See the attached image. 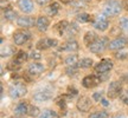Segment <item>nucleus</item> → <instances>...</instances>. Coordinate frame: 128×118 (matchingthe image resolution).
Listing matches in <instances>:
<instances>
[{"label": "nucleus", "instance_id": "1", "mask_svg": "<svg viewBox=\"0 0 128 118\" xmlns=\"http://www.w3.org/2000/svg\"><path fill=\"white\" fill-rule=\"evenodd\" d=\"M122 8L124 6L118 0H108L103 6V13L107 17H115V15H119Z\"/></svg>", "mask_w": 128, "mask_h": 118}, {"label": "nucleus", "instance_id": "2", "mask_svg": "<svg viewBox=\"0 0 128 118\" xmlns=\"http://www.w3.org/2000/svg\"><path fill=\"white\" fill-rule=\"evenodd\" d=\"M26 93H28V89H26V86L24 85L23 83H16L13 85H11V87L8 89V95L13 99L22 98Z\"/></svg>", "mask_w": 128, "mask_h": 118}, {"label": "nucleus", "instance_id": "3", "mask_svg": "<svg viewBox=\"0 0 128 118\" xmlns=\"http://www.w3.org/2000/svg\"><path fill=\"white\" fill-rule=\"evenodd\" d=\"M121 95H122V84L120 82H118V80L110 83L109 86H108L107 96L109 97L110 99H115V98L120 97Z\"/></svg>", "mask_w": 128, "mask_h": 118}, {"label": "nucleus", "instance_id": "4", "mask_svg": "<svg viewBox=\"0 0 128 118\" xmlns=\"http://www.w3.org/2000/svg\"><path fill=\"white\" fill-rule=\"evenodd\" d=\"M107 43H108V39H107V38H97L92 45L89 46V50L92 51V53L100 55V53H102V52L106 50V46H108Z\"/></svg>", "mask_w": 128, "mask_h": 118}, {"label": "nucleus", "instance_id": "5", "mask_svg": "<svg viewBox=\"0 0 128 118\" xmlns=\"http://www.w3.org/2000/svg\"><path fill=\"white\" fill-rule=\"evenodd\" d=\"M92 25L98 31H106L107 28L109 27V20H108L106 14H101V15H97L95 18Z\"/></svg>", "mask_w": 128, "mask_h": 118}, {"label": "nucleus", "instance_id": "6", "mask_svg": "<svg viewBox=\"0 0 128 118\" xmlns=\"http://www.w3.org/2000/svg\"><path fill=\"white\" fill-rule=\"evenodd\" d=\"M113 66H114V64L110 59H102L100 63H97L94 66V68L97 73H107L113 68Z\"/></svg>", "mask_w": 128, "mask_h": 118}, {"label": "nucleus", "instance_id": "7", "mask_svg": "<svg viewBox=\"0 0 128 118\" xmlns=\"http://www.w3.org/2000/svg\"><path fill=\"white\" fill-rule=\"evenodd\" d=\"M92 100L90 98H88L86 96L83 97H80L77 99V103H76V108H77L78 111L81 112H89L90 109H92Z\"/></svg>", "mask_w": 128, "mask_h": 118}, {"label": "nucleus", "instance_id": "8", "mask_svg": "<svg viewBox=\"0 0 128 118\" xmlns=\"http://www.w3.org/2000/svg\"><path fill=\"white\" fill-rule=\"evenodd\" d=\"M128 41L126 38H122V37H118V38H115L114 40H112L108 44V47H109V50L112 51H119V50H122L124 49L126 46H127Z\"/></svg>", "mask_w": 128, "mask_h": 118}, {"label": "nucleus", "instance_id": "9", "mask_svg": "<svg viewBox=\"0 0 128 118\" xmlns=\"http://www.w3.org/2000/svg\"><path fill=\"white\" fill-rule=\"evenodd\" d=\"M100 83H101L100 77L89 74V76H86V77L83 78L82 85L86 87V89H92V87H96V86H97Z\"/></svg>", "mask_w": 128, "mask_h": 118}, {"label": "nucleus", "instance_id": "10", "mask_svg": "<svg viewBox=\"0 0 128 118\" xmlns=\"http://www.w3.org/2000/svg\"><path fill=\"white\" fill-rule=\"evenodd\" d=\"M36 21L34 18L32 17H20V18L17 19V24H18L19 27H23V28H30L33 27L36 25Z\"/></svg>", "mask_w": 128, "mask_h": 118}, {"label": "nucleus", "instance_id": "11", "mask_svg": "<svg viewBox=\"0 0 128 118\" xmlns=\"http://www.w3.org/2000/svg\"><path fill=\"white\" fill-rule=\"evenodd\" d=\"M30 34L25 31H17L13 34V41L16 45H24L30 38Z\"/></svg>", "mask_w": 128, "mask_h": 118}, {"label": "nucleus", "instance_id": "12", "mask_svg": "<svg viewBox=\"0 0 128 118\" xmlns=\"http://www.w3.org/2000/svg\"><path fill=\"white\" fill-rule=\"evenodd\" d=\"M52 98V93H51V91L49 90H39L37 91L36 93L33 95V99L36 100V102H46V100H49Z\"/></svg>", "mask_w": 128, "mask_h": 118}, {"label": "nucleus", "instance_id": "13", "mask_svg": "<svg viewBox=\"0 0 128 118\" xmlns=\"http://www.w3.org/2000/svg\"><path fill=\"white\" fill-rule=\"evenodd\" d=\"M36 26H37V28H38V31L45 32V31H48V28L50 26V20H49V18H46L44 15L38 17V18H37V21H36Z\"/></svg>", "mask_w": 128, "mask_h": 118}, {"label": "nucleus", "instance_id": "14", "mask_svg": "<svg viewBox=\"0 0 128 118\" xmlns=\"http://www.w3.org/2000/svg\"><path fill=\"white\" fill-rule=\"evenodd\" d=\"M44 70H45V67L40 63H32L28 68V73L31 76H39V74H42V73L44 72Z\"/></svg>", "mask_w": 128, "mask_h": 118}, {"label": "nucleus", "instance_id": "15", "mask_svg": "<svg viewBox=\"0 0 128 118\" xmlns=\"http://www.w3.org/2000/svg\"><path fill=\"white\" fill-rule=\"evenodd\" d=\"M18 7L24 13H31L33 11V1L32 0H18Z\"/></svg>", "mask_w": 128, "mask_h": 118}, {"label": "nucleus", "instance_id": "16", "mask_svg": "<svg viewBox=\"0 0 128 118\" xmlns=\"http://www.w3.org/2000/svg\"><path fill=\"white\" fill-rule=\"evenodd\" d=\"M80 46L76 40H68L60 46V51H66V52H76L78 51Z\"/></svg>", "mask_w": 128, "mask_h": 118}, {"label": "nucleus", "instance_id": "17", "mask_svg": "<svg viewBox=\"0 0 128 118\" xmlns=\"http://www.w3.org/2000/svg\"><path fill=\"white\" fill-rule=\"evenodd\" d=\"M28 104L26 102H20L17 104V106L14 108V114L17 116H24V115H28Z\"/></svg>", "mask_w": 128, "mask_h": 118}, {"label": "nucleus", "instance_id": "18", "mask_svg": "<svg viewBox=\"0 0 128 118\" xmlns=\"http://www.w3.org/2000/svg\"><path fill=\"white\" fill-rule=\"evenodd\" d=\"M2 17H4V19L7 20V21H13V20H16V18H18V13H17L13 8L7 7V8H4Z\"/></svg>", "mask_w": 128, "mask_h": 118}, {"label": "nucleus", "instance_id": "19", "mask_svg": "<svg viewBox=\"0 0 128 118\" xmlns=\"http://www.w3.org/2000/svg\"><path fill=\"white\" fill-rule=\"evenodd\" d=\"M60 5L58 2L54 1V2H50V5L46 7V13L51 15V17H55L56 14L60 12Z\"/></svg>", "mask_w": 128, "mask_h": 118}, {"label": "nucleus", "instance_id": "20", "mask_svg": "<svg viewBox=\"0 0 128 118\" xmlns=\"http://www.w3.org/2000/svg\"><path fill=\"white\" fill-rule=\"evenodd\" d=\"M96 39H97V36H96L95 32H92V31H88L87 33L84 34V38H83L84 44H86L87 46H90Z\"/></svg>", "mask_w": 128, "mask_h": 118}, {"label": "nucleus", "instance_id": "21", "mask_svg": "<svg viewBox=\"0 0 128 118\" xmlns=\"http://www.w3.org/2000/svg\"><path fill=\"white\" fill-rule=\"evenodd\" d=\"M69 27V23L66 21V20H60V23H57L55 25V31L58 33V34H63L64 31H66Z\"/></svg>", "mask_w": 128, "mask_h": 118}, {"label": "nucleus", "instance_id": "22", "mask_svg": "<svg viewBox=\"0 0 128 118\" xmlns=\"http://www.w3.org/2000/svg\"><path fill=\"white\" fill-rule=\"evenodd\" d=\"M39 118H60V115L54 110L46 109L39 115Z\"/></svg>", "mask_w": 128, "mask_h": 118}, {"label": "nucleus", "instance_id": "23", "mask_svg": "<svg viewBox=\"0 0 128 118\" xmlns=\"http://www.w3.org/2000/svg\"><path fill=\"white\" fill-rule=\"evenodd\" d=\"M28 55L26 53V52H24V51H19L17 55L14 56V61L18 64H23L25 63L26 60H28Z\"/></svg>", "mask_w": 128, "mask_h": 118}, {"label": "nucleus", "instance_id": "24", "mask_svg": "<svg viewBox=\"0 0 128 118\" xmlns=\"http://www.w3.org/2000/svg\"><path fill=\"white\" fill-rule=\"evenodd\" d=\"M92 64H94V61H92V58H83L78 61L77 66L80 68H89V67H92Z\"/></svg>", "mask_w": 128, "mask_h": 118}, {"label": "nucleus", "instance_id": "25", "mask_svg": "<svg viewBox=\"0 0 128 118\" xmlns=\"http://www.w3.org/2000/svg\"><path fill=\"white\" fill-rule=\"evenodd\" d=\"M13 53H14V50L12 46L6 45V46H2V47H1V57H2V58L11 57V56H13Z\"/></svg>", "mask_w": 128, "mask_h": 118}, {"label": "nucleus", "instance_id": "26", "mask_svg": "<svg viewBox=\"0 0 128 118\" xmlns=\"http://www.w3.org/2000/svg\"><path fill=\"white\" fill-rule=\"evenodd\" d=\"M78 61H80V59H78V56L77 55H70L68 56L65 60H64V63L66 64L68 66H71V65H77Z\"/></svg>", "mask_w": 128, "mask_h": 118}, {"label": "nucleus", "instance_id": "27", "mask_svg": "<svg viewBox=\"0 0 128 118\" xmlns=\"http://www.w3.org/2000/svg\"><path fill=\"white\" fill-rule=\"evenodd\" d=\"M36 47L38 50H48L50 46V41H49V38H45V39H40L36 44Z\"/></svg>", "mask_w": 128, "mask_h": 118}, {"label": "nucleus", "instance_id": "28", "mask_svg": "<svg viewBox=\"0 0 128 118\" xmlns=\"http://www.w3.org/2000/svg\"><path fill=\"white\" fill-rule=\"evenodd\" d=\"M78 66L77 65H71V66H66L65 68V73L68 74L69 77H75L78 73Z\"/></svg>", "mask_w": 128, "mask_h": 118}, {"label": "nucleus", "instance_id": "29", "mask_svg": "<svg viewBox=\"0 0 128 118\" xmlns=\"http://www.w3.org/2000/svg\"><path fill=\"white\" fill-rule=\"evenodd\" d=\"M39 112H40V110L38 109L37 106H34V105H28V115L30 117H38V116H39Z\"/></svg>", "mask_w": 128, "mask_h": 118}, {"label": "nucleus", "instance_id": "30", "mask_svg": "<svg viewBox=\"0 0 128 118\" xmlns=\"http://www.w3.org/2000/svg\"><path fill=\"white\" fill-rule=\"evenodd\" d=\"M114 57L116 59H119V60H124V59H127L128 58V52L126 50H119V51H116L114 53Z\"/></svg>", "mask_w": 128, "mask_h": 118}, {"label": "nucleus", "instance_id": "31", "mask_svg": "<svg viewBox=\"0 0 128 118\" xmlns=\"http://www.w3.org/2000/svg\"><path fill=\"white\" fill-rule=\"evenodd\" d=\"M88 118H109V115L107 111H96L94 114L89 115Z\"/></svg>", "mask_w": 128, "mask_h": 118}, {"label": "nucleus", "instance_id": "32", "mask_svg": "<svg viewBox=\"0 0 128 118\" xmlns=\"http://www.w3.org/2000/svg\"><path fill=\"white\" fill-rule=\"evenodd\" d=\"M77 20L80 23H88L92 20V15L88 13H80L77 15Z\"/></svg>", "mask_w": 128, "mask_h": 118}, {"label": "nucleus", "instance_id": "33", "mask_svg": "<svg viewBox=\"0 0 128 118\" xmlns=\"http://www.w3.org/2000/svg\"><path fill=\"white\" fill-rule=\"evenodd\" d=\"M120 27L124 32L128 33V18H122L120 20Z\"/></svg>", "mask_w": 128, "mask_h": 118}, {"label": "nucleus", "instance_id": "34", "mask_svg": "<svg viewBox=\"0 0 128 118\" xmlns=\"http://www.w3.org/2000/svg\"><path fill=\"white\" fill-rule=\"evenodd\" d=\"M66 31L69 32V36H74V34H76L78 32V27L76 24H71V25H69V27Z\"/></svg>", "mask_w": 128, "mask_h": 118}, {"label": "nucleus", "instance_id": "35", "mask_svg": "<svg viewBox=\"0 0 128 118\" xmlns=\"http://www.w3.org/2000/svg\"><path fill=\"white\" fill-rule=\"evenodd\" d=\"M30 58H32L33 60H39L42 58V55L38 51H32L31 53H30Z\"/></svg>", "mask_w": 128, "mask_h": 118}, {"label": "nucleus", "instance_id": "36", "mask_svg": "<svg viewBox=\"0 0 128 118\" xmlns=\"http://www.w3.org/2000/svg\"><path fill=\"white\" fill-rule=\"evenodd\" d=\"M102 93H103V92H95V93H94V96H92V97H94V99L97 100V102H101V100L103 99V98H102V97H103V95H102Z\"/></svg>", "mask_w": 128, "mask_h": 118}, {"label": "nucleus", "instance_id": "37", "mask_svg": "<svg viewBox=\"0 0 128 118\" xmlns=\"http://www.w3.org/2000/svg\"><path fill=\"white\" fill-rule=\"evenodd\" d=\"M36 1L39 6H46L49 2H51V0H36Z\"/></svg>", "mask_w": 128, "mask_h": 118}, {"label": "nucleus", "instance_id": "38", "mask_svg": "<svg viewBox=\"0 0 128 118\" xmlns=\"http://www.w3.org/2000/svg\"><path fill=\"white\" fill-rule=\"evenodd\" d=\"M120 98L122 99V102H124V104L128 105V93H127V92H126V93H122V95L120 96Z\"/></svg>", "mask_w": 128, "mask_h": 118}, {"label": "nucleus", "instance_id": "39", "mask_svg": "<svg viewBox=\"0 0 128 118\" xmlns=\"http://www.w3.org/2000/svg\"><path fill=\"white\" fill-rule=\"evenodd\" d=\"M122 6H124V8L128 12V0H124V4H122Z\"/></svg>", "mask_w": 128, "mask_h": 118}, {"label": "nucleus", "instance_id": "40", "mask_svg": "<svg viewBox=\"0 0 128 118\" xmlns=\"http://www.w3.org/2000/svg\"><path fill=\"white\" fill-rule=\"evenodd\" d=\"M121 27H114V30H113V32H110V34H113V36H116V31H119Z\"/></svg>", "mask_w": 128, "mask_h": 118}, {"label": "nucleus", "instance_id": "41", "mask_svg": "<svg viewBox=\"0 0 128 118\" xmlns=\"http://www.w3.org/2000/svg\"><path fill=\"white\" fill-rule=\"evenodd\" d=\"M60 2H63V4H70V2H72L74 0H60Z\"/></svg>", "mask_w": 128, "mask_h": 118}, {"label": "nucleus", "instance_id": "42", "mask_svg": "<svg viewBox=\"0 0 128 118\" xmlns=\"http://www.w3.org/2000/svg\"><path fill=\"white\" fill-rule=\"evenodd\" d=\"M112 118H126V117H124V115H115V116H114V117H112Z\"/></svg>", "mask_w": 128, "mask_h": 118}, {"label": "nucleus", "instance_id": "43", "mask_svg": "<svg viewBox=\"0 0 128 118\" xmlns=\"http://www.w3.org/2000/svg\"><path fill=\"white\" fill-rule=\"evenodd\" d=\"M101 103H102V105H104V106H108V102L106 99H102L101 100Z\"/></svg>", "mask_w": 128, "mask_h": 118}, {"label": "nucleus", "instance_id": "44", "mask_svg": "<svg viewBox=\"0 0 128 118\" xmlns=\"http://www.w3.org/2000/svg\"><path fill=\"white\" fill-rule=\"evenodd\" d=\"M11 118H23L22 116H13V117H11Z\"/></svg>", "mask_w": 128, "mask_h": 118}, {"label": "nucleus", "instance_id": "45", "mask_svg": "<svg viewBox=\"0 0 128 118\" xmlns=\"http://www.w3.org/2000/svg\"><path fill=\"white\" fill-rule=\"evenodd\" d=\"M81 1H83V2H89V1H92V0H81Z\"/></svg>", "mask_w": 128, "mask_h": 118}]
</instances>
